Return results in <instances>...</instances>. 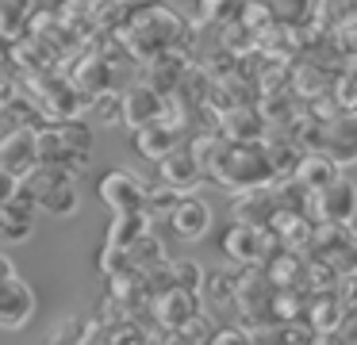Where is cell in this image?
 <instances>
[{
    "mask_svg": "<svg viewBox=\"0 0 357 345\" xmlns=\"http://www.w3.org/2000/svg\"><path fill=\"white\" fill-rule=\"evenodd\" d=\"M12 276H16V265H12V261L4 257V253H0V284H4V280H12Z\"/></svg>",
    "mask_w": 357,
    "mask_h": 345,
    "instance_id": "60d3db41",
    "label": "cell"
},
{
    "mask_svg": "<svg viewBox=\"0 0 357 345\" xmlns=\"http://www.w3.org/2000/svg\"><path fill=\"white\" fill-rule=\"evenodd\" d=\"M35 127L20 123V127L0 135V169H8L12 176H24L27 169H35Z\"/></svg>",
    "mask_w": 357,
    "mask_h": 345,
    "instance_id": "7c38bea8",
    "label": "cell"
},
{
    "mask_svg": "<svg viewBox=\"0 0 357 345\" xmlns=\"http://www.w3.org/2000/svg\"><path fill=\"white\" fill-rule=\"evenodd\" d=\"M169 276H173V288H185V291L204 296V280H208V273H204L200 261H177V265H169Z\"/></svg>",
    "mask_w": 357,
    "mask_h": 345,
    "instance_id": "4dcf8cb0",
    "label": "cell"
},
{
    "mask_svg": "<svg viewBox=\"0 0 357 345\" xmlns=\"http://www.w3.org/2000/svg\"><path fill=\"white\" fill-rule=\"evenodd\" d=\"M208 345H257V342H254V334L242 330V326H223V330H211Z\"/></svg>",
    "mask_w": 357,
    "mask_h": 345,
    "instance_id": "e575fe53",
    "label": "cell"
},
{
    "mask_svg": "<svg viewBox=\"0 0 357 345\" xmlns=\"http://www.w3.org/2000/svg\"><path fill=\"white\" fill-rule=\"evenodd\" d=\"M323 153L338 165L357 161V112H338L323 123Z\"/></svg>",
    "mask_w": 357,
    "mask_h": 345,
    "instance_id": "8fae6325",
    "label": "cell"
},
{
    "mask_svg": "<svg viewBox=\"0 0 357 345\" xmlns=\"http://www.w3.org/2000/svg\"><path fill=\"white\" fill-rule=\"evenodd\" d=\"M338 173H342V165L334 158H326L323 150H307V153H300V158H296L292 181L300 184V188H307V192H319L323 184H331Z\"/></svg>",
    "mask_w": 357,
    "mask_h": 345,
    "instance_id": "ac0fdd59",
    "label": "cell"
},
{
    "mask_svg": "<svg viewBox=\"0 0 357 345\" xmlns=\"http://www.w3.org/2000/svg\"><path fill=\"white\" fill-rule=\"evenodd\" d=\"M311 215H315L319 222L349 227L354 215H357V184L338 173L331 184H323L319 192H311Z\"/></svg>",
    "mask_w": 357,
    "mask_h": 345,
    "instance_id": "277c9868",
    "label": "cell"
},
{
    "mask_svg": "<svg viewBox=\"0 0 357 345\" xmlns=\"http://www.w3.org/2000/svg\"><path fill=\"white\" fill-rule=\"evenodd\" d=\"M77 345H108V337L96 334V322H85V334H81Z\"/></svg>",
    "mask_w": 357,
    "mask_h": 345,
    "instance_id": "ab89813d",
    "label": "cell"
},
{
    "mask_svg": "<svg viewBox=\"0 0 357 345\" xmlns=\"http://www.w3.org/2000/svg\"><path fill=\"white\" fill-rule=\"evenodd\" d=\"M265 230H269L273 242H280V250H307L311 242V230H315V219L311 215H303L300 207H284L277 204L269 215V222H265Z\"/></svg>",
    "mask_w": 357,
    "mask_h": 345,
    "instance_id": "ba28073f",
    "label": "cell"
},
{
    "mask_svg": "<svg viewBox=\"0 0 357 345\" xmlns=\"http://www.w3.org/2000/svg\"><path fill=\"white\" fill-rule=\"evenodd\" d=\"M326 96H331V104L338 107V112H357V54L334 73Z\"/></svg>",
    "mask_w": 357,
    "mask_h": 345,
    "instance_id": "d4e9b609",
    "label": "cell"
},
{
    "mask_svg": "<svg viewBox=\"0 0 357 345\" xmlns=\"http://www.w3.org/2000/svg\"><path fill=\"white\" fill-rule=\"evenodd\" d=\"M234 276H238V273L211 276V280H204V291H211V296H215V303H231V299H234Z\"/></svg>",
    "mask_w": 357,
    "mask_h": 345,
    "instance_id": "d590c367",
    "label": "cell"
},
{
    "mask_svg": "<svg viewBox=\"0 0 357 345\" xmlns=\"http://www.w3.org/2000/svg\"><path fill=\"white\" fill-rule=\"evenodd\" d=\"M58 135H62V142L70 146L73 153H89V150H93V127H89L81 115L58 123Z\"/></svg>",
    "mask_w": 357,
    "mask_h": 345,
    "instance_id": "f546056e",
    "label": "cell"
},
{
    "mask_svg": "<svg viewBox=\"0 0 357 345\" xmlns=\"http://www.w3.org/2000/svg\"><path fill=\"white\" fill-rule=\"evenodd\" d=\"M273 253V238L265 227H250V222H234L223 234V257L234 261V265H261Z\"/></svg>",
    "mask_w": 357,
    "mask_h": 345,
    "instance_id": "8992f818",
    "label": "cell"
},
{
    "mask_svg": "<svg viewBox=\"0 0 357 345\" xmlns=\"http://www.w3.org/2000/svg\"><path fill=\"white\" fill-rule=\"evenodd\" d=\"M169 222H173V230H177L181 238L200 242V238L211 230V207L204 204V199H196V196H181L177 204L169 207Z\"/></svg>",
    "mask_w": 357,
    "mask_h": 345,
    "instance_id": "2e32d148",
    "label": "cell"
},
{
    "mask_svg": "<svg viewBox=\"0 0 357 345\" xmlns=\"http://www.w3.org/2000/svg\"><path fill=\"white\" fill-rule=\"evenodd\" d=\"M146 230H150L146 211H123V215H116V222H112V230H108V245H131L135 238H142Z\"/></svg>",
    "mask_w": 357,
    "mask_h": 345,
    "instance_id": "4316f807",
    "label": "cell"
},
{
    "mask_svg": "<svg viewBox=\"0 0 357 345\" xmlns=\"http://www.w3.org/2000/svg\"><path fill=\"white\" fill-rule=\"evenodd\" d=\"M16 192H20V176H12L8 169H0V207L8 204Z\"/></svg>",
    "mask_w": 357,
    "mask_h": 345,
    "instance_id": "74e56055",
    "label": "cell"
},
{
    "mask_svg": "<svg viewBox=\"0 0 357 345\" xmlns=\"http://www.w3.org/2000/svg\"><path fill=\"white\" fill-rule=\"evenodd\" d=\"M227 8H231V0H200V8H196V20H200V23H223Z\"/></svg>",
    "mask_w": 357,
    "mask_h": 345,
    "instance_id": "8d00e7d4",
    "label": "cell"
},
{
    "mask_svg": "<svg viewBox=\"0 0 357 345\" xmlns=\"http://www.w3.org/2000/svg\"><path fill=\"white\" fill-rule=\"evenodd\" d=\"M215 130L223 138H231V142H250V138H265V135H269V123H265V115L257 112L254 104H231V107L219 112Z\"/></svg>",
    "mask_w": 357,
    "mask_h": 345,
    "instance_id": "4fadbf2b",
    "label": "cell"
},
{
    "mask_svg": "<svg viewBox=\"0 0 357 345\" xmlns=\"http://www.w3.org/2000/svg\"><path fill=\"white\" fill-rule=\"evenodd\" d=\"M349 230H354V234H357V215H354V222H349Z\"/></svg>",
    "mask_w": 357,
    "mask_h": 345,
    "instance_id": "7bdbcfd3",
    "label": "cell"
},
{
    "mask_svg": "<svg viewBox=\"0 0 357 345\" xmlns=\"http://www.w3.org/2000/svg\"><path fill=\"white\" fill-rule=\"evenodd\" d=\"M81 112H100L104 123H116L119 119V96L112 89L93 92V96H85V107H81Z\"/></svg>",
    "mask_w": 357,
    "mask_h": 345,
    "instance_id": "d6a6232c",
    "label": "cell"
},
{
    "mask_svg": "<svg viewBox=\"0 0 357 345\" xmlns=\"http://www.w3.org/2000/svg\"><path fill=\"white\" fill-rule=\"evenodd\" d=\"M181 138H185V115H165L162 112L158 119L135 127V150L146 161H158V158H165L173 146H181Z\"/></svg>",
    "mask_w": 357,
    "mask_h": 345,
    "instance_id": "5b68a950",
    "label": "cell"
},
{
    "mask_svg": "<svg viewBox=\"0 0 357 345\" xmlns=\"http://www.w3.org/2000/svg\"><path fill=\"white\" fill-rule=\"evenodd\" d=\"M108 345H154V337L131 319H119L108 326Z\"/></svg>",
    "mask_w": 357,
    "mask_h": 345,
    "instance_id": "1f68e13d",
    "label": "cell"
},
{
    "mask_svg": "<svg viewBox=\"0 0 357 345\" xmlns=\"http://www.w3.org/2000/svg\"><path fill=\"white\" fill-rule=\"evenodd\" d=\"M162 112H165V96H158L146 81L131 84L127 92H119V119H123L131 130L142 127V123H150V119H158Z\"/></svg>",
    "mask_w": 357,
    "mask_h": 345,
    "instance_id": "5bb4252c",
    "label": "cell"
},
{
    "mask_svg": "<svg viewBox=\"0 0 357 345\" xmlns=\"http://www.w3.org/2000/svg\"><path fill=\"white\" fill-rule=\"evenodd\" d=\"M331 81H334V69L315 66V61H303V66L292 73V96L296 100H319V96L331 92Z\"/></svg>",
    "mask_w": 357,
    "mask_h": 345,
    "instance_id": "603a6c76",
    "label": "cell"
},
{
    "mask_svg": "<svg viewBox=\"0 0 357 345\" xmlns=\"http://www.w3.org/2000/svg\"><path fill=\"white\" fill-rule=\"evenodd\" d=\"M303 319H307V330L319 334V330H338L342 319H346V303L331 291H307V307H303Z\"/></svg>",
    "mask_w": 357,
    "mask_h": 345,
    "instance_id": "ffe728a7",
    "label": "cell"
},
{
    "mask_svg": "<svg viewBox=\"0 0 357 345\" xmlns=\"http://www.w3.org/2000/svg\"><path fill=\"white\" fill-rule=\"evenodd\" d=\"M127 253H131V268L135 273H150V268H158L165 261V250H162V242H158L154 234H142V238H135L131 245H127Z\"/></svg>",
    "mask_w": 357,
    "mask_h": 345,
    "instance_id": "83f0119b",
    "label": "cell"
},
{
    "mask_svg": "<svg viewBox=\"0 0 357 345\" xmlns=\"http://www.w3.org/2000/svg\"><path fill=\"white\" fill-rule=\"evenodd\" d=\"M185 66H188V58L181 50L154 54V58L146 61V84L158 92V96H173V92H177L181 73H185Z\"/></svg>",
    "mask_w": 357,
    "mask_h": 345,
    "instance_id": "d6986e66",
    "label": "cell"
},
{
    "mask_svg": "<svg viewBox=\"0 0 357 345\" xmlns=\"http://www.w3.org/2000/svg\"><path fill=\"white\" fill-rule=\"evenodd\" d=\"M77 188H73V181H62V184H54V188L47 192V196H39V207L43 211H50V215H73L77 211Z\"/></svg>",
    "mask_w": 357,
    "mask_h": 345,
    "instance_id": "f1b7e54d",
    "label": "cell"
},
{
    "mask_svg": "<svg viewBox=\"0 0 357 345\" xmlns=\"http://www.w3.org/2000/svg\"><path fill=\"white\" fill-rule=\"evenodd\" d=\"M31 314H35V291L16 273L12 280L0 284V330H24Z\"/></svg>",
    "mask_w": 357,
    "mask_h": 345,
    "instance_id": "30bf717a",
    "label": "cell"
},
{
    "mask_svg": "<svg viewBox=\"0 0 357 345\" xmlns=\"http://www.w3.org/2000/svg\"><path fill=\"white\" fill-rule=\"evenodd\" d=\"M158 176H162V184H169L173 192H181V196H185V192L200 188L208 173H204V165L192 158V150H188V146H173L165 158H158Z\"/></svg>",
    "mask_w": 357,
    "mask_h": 345,
    "instance_id": "9c48e42d",
    "label": "cell"
},
{
    "mask_svg": "<svg viewBox=\"0 0 357 345\" xmlns=\"http://www.w3.org/2000/svg\"><path fill=\"white\" fill-rule=\"evenodd\" d=\"M31 230H35V204L24 192H16L0 207V242H27Z\"/></svg>",
    "mask_w": 357,
    "mask_h": 345,
    "instance_id": "e0dca14e",
    "label": "cell"
},
{
    "mask_svg": "<svg viewBox=\"0 0 357 345\" xmlns=\"http://www.w3.org/2000/svg\"><path fill=\"white\" fill-rule=\"evenodd\" d=\"M261 265H265V276H269L273 288H303V265L307 261L296 250H273Z\"/></svg>",
    "mask_w": 357,
    "mask_h": 345,
    "instance_id": "7402d4cb",
    "label": "cell"
},
{
    "mask_svg": "<svg viewBox=\"0 0 357 345\" xmlns=\"http://www.w3.org/2000/svg\"><path fill=\"white\" fill-rule=\"evenodd\" d=\"M208 176L227 192H250V188H269V184H277L265 138H250V142L223 138L208 161Z\"/></svg>",
    "mask_w": 357,
    "mask_h": 345,
    "instance_id": "7a4b0ae2",
    "label": "cell"
},
{
    "mask_svg": "<svg viewBox=\"0 0 357 345\" xmlns=\"http://www.w3.org/2000/svg\"><path fill=\"white\" fill-rule=\"evenodd\" d=\"M73 89L81 96H93V92L112 89V61L100 58V54H89L77 69H73Z\"/></svg>",
    "mask_w": 357,
    "mask_h": 345,
    "instance_id": "cb8c5ba5",
    "label": "cell"
},
{
    "mask_svg": "<svg viewBox=\"0 0 357 345\" xmlns=\"http://www.w3.org/2000/svg\"><path fill=\"white\" fill-rule=\"evenodd\" d=\"M277 207V196H273V184L269 188H250V192H234V222H250V227H265Z\"/></svg>",
    "mask_w": 357,
    "mask_h": 345,
    "instance_id": "44dd1931",
    "label": "cell"
},
{
    "mask_svg": "<svg viewBox=\"0 0 357 345\" xmlns=\"http://www.w3.org/2000/svg\"><path fill=\"white\" fill-rule=\"evenodd\" d=\"M100 273L104 276L131 273V253H127V245H104L100 250Z\"/></svg>",
    "mask_w": 357,
    "mask_h": 345,
    "instance_id": "836d02e7",
    "label": "cell"
},
{
    "mask_svg": "<svg viewBox=\"0 0 357 345\" xmlns=\"http://www.w3.org/2000/svg\"><path fill=\"white\" fill-rule=\"evenodd\" d=\"M4 84H8V89H12V81H8V69L0 66V96H4Z\"/></svg>",
    "mask_w": 357,
    "mask_h": 345,
    "instance_id": "b9f144b4",
    "label": "cell"
},
{
    "mask_svg": "<svg viewBox=\"0 0 357 345\" xmlns=\"http://www.w3.org/2000/svg\"><path fill=\"white\" fill-rule=\"evenodd\" d=\"M146 188L139 173H127V169H112L100 176V199L112 207L116 215L123 211H146Z\"/></svg>",
    "mask_w": 357,
    "mask_h": 345,
    "instance_id": "52a82bcc",
    "label": "cell"
},
{
    "mask_svg": "<svg viewBox=\"0 0 357 345\" xmlns=\"http://www.w3.org/2000/svg\"><path fill=\"white\" fill-rule=\"evenodd\" d=\"M119 38H123V50L139 61H150L162 50H181L185 54L188 43V27L169 4H139L123 15L119 23Z\"/></svg>",
    "mask_w": 357,
    "mask_h": 345,
    "instance_id": "6da1fadb",
    "label": "cell"
},
{
    "mask_svg": "<svg viewBox=\"0 0 357 345\" xmlns=\"http://www.w3.org/2000/svg\"><path fill=\"white\" fill-rule=\"evenodd\" d=\"M307 345H349V342L342 337V330H319V334L307 337Z\"/></svg>",
    "mask_w": 357,
    "mask_h": 345,
    "instance_id": "f35d334b",
    "label": "cell"
},
{
    "mask_svg": "<svg viewBox=\"0 0 357 345\" xmlns=\"http://www.w3.org/2000/svg\"><path fill=\"white\" fill-rule=\"evenodd\" d=\"M150 307H154V319L162 322L165 330H177L181 322L200 314V296H196V291H185V288H165L150 299Z\"/></svg>",
    "mask_w": 357,
    "mask_h": 345,
    "instance_id": "9a60e30c",
    "label": "cell"
},
{
    "mask_svg": "<svg viewBox=\"0 0 357 345\" xmlns=\"http://www.w3.org/2000/svg\"><path fill=\"white\" fill-rule=\"evenodd\" d=\"M269 296H273V284H269V276H265V268L246 265V273L234 276V299L231 303L238 307L250 326H257L261 334H269V330L277 326L273 314H269Z\"/></svg>",
    "mask_w": 357,
    "mask_h": 345,
    "instance_id": "3957f363",
    "label": "cell"
},
{
    "mask_svg": "<svg viewBox=\"0 0 357 345\" xmlns=\"http://www.w3.org/2000/svg\"><path fill=\"white\" fill-rule=\"evenodd\" d=\"M303 307H307V291H303V288H273V296H269L273 322H296V319H303Z\"/></svg>",
    "mask_w": 357,
    "mask_h": 345,
    "instance_id": "484cf974",
    "label": "cell"
}]
</instances>
